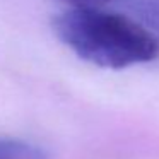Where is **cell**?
Segmentation results:
<instances>
[{
    "instance_id": "6da1fadb",
    "label": "cell",
    "mask_w": 159,
    "mask_h": 159,
    "mask_svg": "<svg viewBox=\"0 0 159 159\" xmlns=\"http://www.w3.org/2000/svg\"><path fill=\"white\" fill-rule=\"evenodd\" d=\"M52 28L63 46L99 69H130L159 57V38L123 12L70 7L53 17Z\"/></svg>"
},
{
    "instance_id": "7a4b0ae2",
    "label": "cell",
    "mask_w": 159,
    "mask_h": 159,
    "mask_svg": "<svg viewBox=\"0 0 159 159\" xmlns=\"http://www.w3.org/2000/svg\"><path fill=\"white\" fill-rule=\"evenodd\" d=\"M130 17L159 38V0H118Z\"/></svg>"
},
{
    "instance_id": "3957f363",
    "label": "cell",
    "mask_w": 159,
    "mask_h": 159,
    "mask_svg": "<svg viewBox=\"0 0 159 159\" xmlns=\"http://www.w3.org/2000/svg\"><path fill=\"white\" fill-rule=\"evenodd\" d=\"M0 159H48L41 145L22 139H0Z\"/></svg>"
},
{
    "instance_id": "277c9868",
    "label": "cell",
    "mask_w": 159,
    "mask_h": 159,
    "mask_svg": "<svg viewBox=\"0 0 159 159\" xmlns=\"http://www.w3.org/2000/svg\"><path fill=\"white\" fill-rule=\"evenodd\" d=\"M72 7H104L111 0H65Z\"/></svg>"
}]
</instances>
